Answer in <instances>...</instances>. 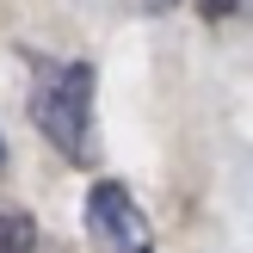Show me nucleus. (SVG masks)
<instances>
[{
  "mask_svg": "<svg viewBox=\"0 0 253 253\" xmlns=\"http://www.w3.org/2000/svg\"><path fill=\"white\" fill-rule=\"evenodd\" d=\"M31 118L43 142L68 161H93V68L86 62H49L37 68Z\"/></svg>",
  "mask_w": 253,
  "mask_h": 253,
  "instance_id": "f257e3e1",
  "label": "nucleus"
},
{
  "mask_svg": "<svg viewBox=\"0 0 253 253\" xmlns=\"http://www.w3.org/2000/svg\"><path fill=\"white\" fill-rule=\"evenodd\" d=\"M86 235L99 253H155V222L124 179H99L86 192Z\"/></svg>",
  "mask_w": 253,
  "mask_h": 253,
  "instance_id": "f03ea898",
  "label": "nucleus"
},
{
  "mask_svg": "<svg viewBox=\"0 0 253 253\" xmlns=\"http://www.w3.org/2000/svg\"><path fill=\"white\" fill-rule=\"evenodd\" d=\"M0 253H37V222L19 204H0Z\"/></svg>",
  "mask_w": 253,
  "mask_h": 253,
  "instance_id": "7ed1b4c3",
  "label": "nucleus"
},
{
  "mask_svg": "<svg viewBox=\"0 0 253 253\" xmlns=\"http://www.w3.org/2000/svg\"><path fill=\"white\" fill-rule=\"evenodd\" d=\"M235 6H241V0H204V12H210V19H229Z\"/></svg>",
  "mask_w": 253,
  "mask_h": 253,
  "instance_id": "20e7f679",
  "label": "nucleus"
},
{
  "mask_svg": "<svg viewBox=\"0 0 253 253\" xmlns=\"http://www.w3.org/2000/svg\"><path fill=\"white\" fill-rule=\"evenodd\" d=\"M142 6H161V12H167V6H179V0H142Z\"/></svg>",
  "mask_w": 253,
  "mask_h": 253,
  "instance_id": "39448f33",
  "label": "nucleus"
},
{
  "mask_svg": "<svg viewBox=\"0 0 253 253\" xmlns=\"http://www.w3.org/2000/svg\"><path fill=\"white\" fill-rule=\"evenodd\" d=\"M0 173H6V136H0Z\"/></svg>",
  "mask_w": 253,
  "mask_h": 253,
  "instance_id": "423d86ee",
  "label": "nucleus"
}]
</instances>
